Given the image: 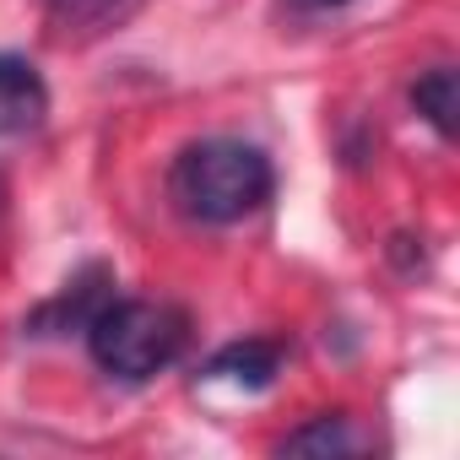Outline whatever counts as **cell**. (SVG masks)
Instances as JSON below:
<instances>
[{"label": "cell", "instance_id": "cell-5", "mask_svg": "<svg viewBox=\"0 0 460 460\" xmlns=\"http://www.w3.org/2000/svg\"><path fill=\"white\" fill-rule=\"evenodd\" d=\"M282 374V347L266 341V336H244V341H227L206 358L200 379L206 385H234V390H271Z\"/></svg>", "mask_w": 460, "mask_h": 460}, {"label": "cell", "instance_id": "cell-4", "mask_svg": "<svg viewBox=\"0 0 460 460\" xmlns=\"http://www.w3.org/2000/svg\"><path fill=\"white\" fill-rule=\"evenodd\" d=\"M49 119V87L28 55L0 49V141L33 136Z\"/></svg>", "mask_w": 460, "mask_h": 460}, {"label": "cell", "instance_id": "cell-1", "mask_svg": "<svg viewBox=\"0 0 460 460\" xmlns=\"http://www.w3.org/2000/svg\"><path fill=\"white\" fill-rule=\"evenodd\" d=\"M277 195V168L255 141L239 136H200L168 168V200L184 222L234 227L255 217Z\"/></svg>", "mask_w": 460, "mask_h": 460}, {"label": "cell", "instance_id": "cell-6", "mask_svg": "<svg viewBox=\"0 0 460 460\" xmlns=\"http://www.w3.org/2000/svg\"><path fill=\"white\" fill-rule=\"evenodd\" d=\"M374 449V438L347 417V411H325V417H309L304 428H293L277 455H363Z\"/></svg>", "mask_w": 460, "mask_h": 460}, {"label": "cell", "instance_id": "cell-3", "mask_svg": "<svg viewBox=\"0 0 460 460\" xmlns=\"http://www.w3.org/2000/svg\"><path fill=\"white\" fill-rule=\"evenodd\" d=\"M109 298H114V271H109V266H82L55 298H44V304L22 320V331L39 336V341H49V336H71V331H87V320H93Z\"/></svg>", "mask_w": 460, "mask_h": 460}, {"label": "cell", "instance_id": "cell-7", "mask_svg": "<svg viewBox=\"0 0 460 460\" xmlns=\"http://www.w3.org/2000/svg\"><path fill=\"white\" fill-rule=\"evenodd\" d=\"M411 109L433 125L438 141H455V114H460V87H455V66H433L411 82Z\"/></svg>", "mask_w": 460, "mask_h": 460}, {"label": "cell", "instance_id": "cell-2", "mask_svg": "<svg viewBox=\"0 0 460 460\" xmlns=\"http://www.w3.org/2000/svg\"><path fill=\"white\" fill-rule=\"evenodd\" d=\"M82 336H87L93 363L109 379L146 385L163 368H173L179 352L190 347V314L179 304H163V298H109L87 320Z\"/></svg>", "mask_w": 460, "mask_h": 460}, {"label": "cell", "instance_id": "cell-8", "mask_svg": "<svg viewBox=\"0 0 460 460\" xmlns=\"http://www.w3.org/2000/svg\"><path fill=\"white\" fill-rule=\"evenodd\" d=\"M44 6L55 17H66V22H93V17H109L119 0H44Z\"/></svg>", "mask_w": 460, "mask_h": 460}, {"label": "cell", "instance_id": "cell-9", "mask_svg": "<svg viewBox=\"0 0 460 460\" xmlns=\"http://www.w3.org/2000/svg\"><path fill=\"white\" fill-rule=\"evenodd\" d=\"M352 0H282V12L293 17H331V12H347Z\"/></svg>", "mask_w": 460, "mask_h": 460}]
</instances>
